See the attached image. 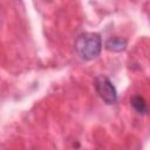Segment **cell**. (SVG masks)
<instances>
[{
    "instance_id": "cell-1",
    "label": "cell",
    "mask_w": 150,
    "mask_h": 150,
    "mask_svg": "<svg viewBox=\"0 0 150 150\" xmlns=\"http://www.w3.org/2000/svg\"><path fill=\"white\" fill-rule=\"evenodd\" d=\"M102 50V39L97 33H82L75 41V52L80 59L90 61L96 59Z\"/></svg>"
},
{
    "instance_id": "cell-2",
    "label": "cell",
    "mask_w": 150,
    "mask_h": 150,
    "mask_svg": "<svg viewBox=\"0 0 150 150\" xmlns=\"http://www.w3.org/2000/svg\"><path fill=\"white\" fill-rule=\"evenodd\" d=\"M94 86L98 96L107 104H114L117 101V90L112 82L104 75H98L95 77Z\"/></svg>"
},
{
    "instance_id": "cell-3",
    "label": "cell",
    "mask_w": 150,
    "mask_h": 150,
    "mask_svg": "<svg viewBox=\"0 0 150 150\" xmlns=\"http://www.w3.org/2000/svg\"><path fill=\"white\" fill-rule=\"evenodd\" d=\"M127 40L123 39V38H120V36H114V38H110L105 41L104 46L110 52H122L127 48Z\"/></svg>"
},
{
    "instance_id": "cell-4",
    "label": "cell",
    "mask_w": 150,
    "mask_h": 150,
    "mask_svg": "<svg viewBox=\"0 0 150 150\" xmlns=\"http://www.w3.org/2000/svg\"><path fill=\"white\" fill-rule=\"evenodd\" d=\"M130 103L132 105V108L141 115H144L148 112V105H146V102L145 100L139 96V95H135L130 98Z\"/></svg>"
}]
</instances>
